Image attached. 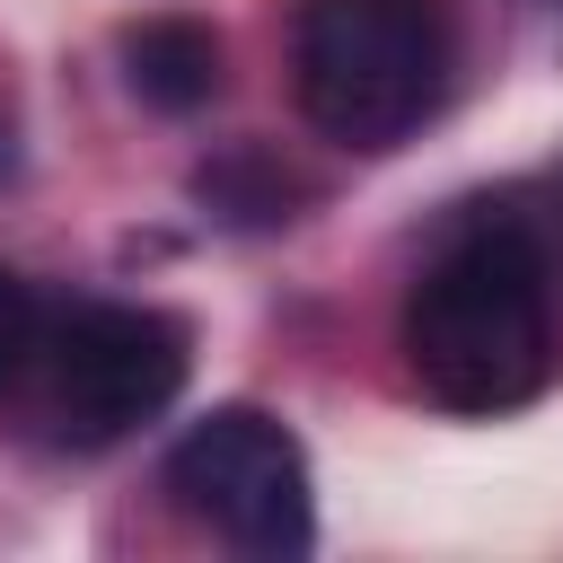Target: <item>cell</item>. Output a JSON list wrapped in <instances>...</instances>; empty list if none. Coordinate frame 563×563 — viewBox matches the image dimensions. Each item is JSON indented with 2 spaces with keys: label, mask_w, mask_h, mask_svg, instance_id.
Segmentation results:
<instances>
[{
  "label": "cell",
  "mask_w": 563,
  "mask_h": 563,
  "mask_svg": "<svg viewBox=\"0 0 563 563\" xmlns=\"http://www.w3.org/2000/svg\"><path fill=\"white\" fill-rule=\"evenodd\" d=\"M405 369L449 413H510L554 369V273L510 211H475L405 290Z\"/></svg>",
  "instance_id": "cell-1"
},
{
  "label": "cell",
  "mask_w": 563,
  "mask_h": 563,
  "mask_svg": "<svg viewBox=\"0 0 563 563\" xmlns=\"http://www.w3.org/2000/svg\"><path fill=\"white\" fill-rule=\"evenodd\" d=\"M299 114L343 150L413 141L449 97V9L440 0H308L290 35Z\"/></svg>",
  "instance_id": "cell-2"
},
{
  "label": "cell",
  "mask_w": 563,
  "mask_h": 563,
  "mask_svg": "<svg viewBox=\"0 0 563 563\" xmlns=\"http://www.w3.org/2000/svg\"><path fill=\"white\" fill-rule=\"evenodd\" d=\"M26 361H44V422L62 440L97 449L176 405V387L194 369V334L141 299H70L35 334Z\"/></svg>",
  "instance_id": "cell-3"
},
{
  "label": "cell",
  "mask_w": 563,
  "mask_h": 563,
  "mask_svg": "<svg viewBox=\"0 0 563 563\" xmlns=\"http://www.w3.org/2000/svg\"><path fill=\"white\" fill-rule=\"evenodd\" d=\"M167 493L238 554L255 563H290L317 545V501H308V457L299 440L255 413V405H220L202 413L176 457H167Z\"/></svg>",
  "instance_id": "cell-4"
},
{
  "label": "cell",
  "mask_w": 563,
  "mask_h": 563,
  "mask_svg": "<svg viewBox=\"0 0 563 563\" xmlns=\"http://www.w3.org/2000/svg\"><path fill=\"white\" fill-rule=\"evenodd\" d=\"M123 79L158 114H194L220 97V35L202 18H141L123 35Z\"/></svg>",
  "instance_id": "cell-5"
},
{
  "label": "cell",
  "mask_w": 563,
  "mask_h": 563,
  "mask_svg": "<svg viewBox=\"0 0 563 563\" xmlns=\"http://www.w3.org/2000/svg\"><path fill=\"white\" fill-rule=\"evenodd\" d=\"M26 352H35V290L0 264V387L26 369Z\"/></svg>",
  "instance_id": "cell-6"
},
{
  "label": "cell",
  "mask_w": 563,
  "mask_h": 563,
  "mask_svg": "<svg viewBox=\"0 0 563 563\" xmlns=\"http://www.w3.org/2000/svg\"><path fill=\"white\" fill-rule=\"evenodd\" d=\"M9 158H18V141H9V123H0V176H9Z\"/></svg>",
  "instance_id": "cell-7"
}]
</instances>
